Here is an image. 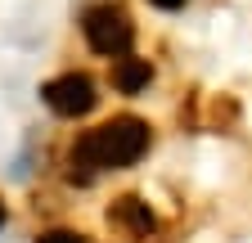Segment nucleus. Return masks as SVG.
<instances>
[{
	"instance_id": "nucleus-1",
	"label": "nucleus",
	"mask_w": 252,
	"mask_h": 243,
	"mask_svg": "<svg viewBox=\"0 0 252 243\" xmlns=\"http://www.w3.org/2000/svg\"><path fill=\"white\" fill-rule=\"evenodd\" d=\"M149 149V126L140 117H113L104 126L86 131L77 144H72V176L81 180H94L99 171H122L144 158Z\"/></svg>"
},
{
	"instance_id": "nucleus-2",
	"label": "nucleus",
	"mask_w": 252,
	"mask_h": 243,
	"mask_svg": "<svg viewBox=\"0 0 252 243\" xmlns=\"http://www.w3.org/2000/svg\"><path fill=\"white\" fill-rule=\"evenodd\" d=\"M81 36H86V45H90L94 54L122 59L126 50H131V41H135V27H131V18H126L122 9L94 5V9H86V18H81Z\"/></svg>"
},
{
	"instance_id": "nucleus-3",
	"label": "nucleus",
	"mask_w": 252,
	"mask_h": 243,
	"mask_svg": "<svg viewBox=\"0 0 252 243\" xmlns=\"http://www.w3.org/2000/svg\"><path fill=\"white\" fill-rule=\"evenodd\" d=\"M41 99H45V108L59 113V117H81V113L94 108V99H99V95H94V81H90L86 72H63V77L45 81Z\"/></svg>"
},
{
	"instance_id": "nucleus-4",
	"label": "nucleus",
	"mask_w": 252,
	"mask_h": 243,
	"mask_svg": "<svg viewBox=\"0 0 252 243\" xmlns=\"http://www.w3.org/2000/svg\"><path fill=\"white\" fill-rule=\"evenodd\" d=\"M149 81H153L149 59H131V54H122V59H117V68H113V86L122 90V95H140Z\"/></svg>"
},
{
	"instance_id": "nucleus-5",
	"label": "nucleus",
	"mask_w": 252,
	"mask_h": 243,
	"mask_svg": "<svg viewBox=\"0 0 252 243\" xmlns=\"http://www.w3.org/2000/svg\"><path fill=\"white\" fill-rule=\"evenodd\" d=\"M108 216H113V221H122V225H131L135 234H149V230H153V212H149L140 198H122V203L108 212Z\"/></svg>"
},
{
	"instance_id": "nucleus-6",
	"label": "nucleus",
	"mask_w": 252,
	"mask_h": 243,
	"mask_svg": "<svg viewBox=\"0 0 252 243\" xmlns=\"http://www.w3.org/2000/svg\"><path fill=\"white\" fill-rule=\"evenodd\" d=\"M36 243H86L81 234H72V230H50V234H41Z\"/></svg>"
},
{
	"instance_id": "nucleus-7",
	"label": "nucleus",
	"mask_w": 252,
	"mask_h": 243,
	"mask_svg": "<svg viewBox=\"0 0 252 243\" xmlns=\"http://www.w3.org/2000/svg\"><path fill=\"white\" fill-rule=\"evenodd\" d=\"M153 5H158V9H180L185 0H153Z\"/></svg>"
}]
</instances>
